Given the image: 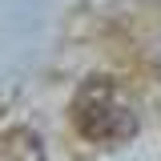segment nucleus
<instances>
[{"label": "nucleus", "mask_w": 161, "mask_h": 161, "mask_svg": "<svg viewBox=\"0 0 161 161\" xmlns=\"http://www.w3.org/2000/svg\"><path fill=\"white\" fill-rule=\"evenodd\" d=\"M0 161H48L44 141L32 129H4L0 133Z\"/></svg>", "instance_id": "f03ea898"}, {"label": "nucleus", "mask_w": 161, "mask_h": 161, "mask_svg": "<svg viewBox=\"0 0 161 161\" xmlns=\"http://www.w3.org/2000/svg\"><path fill=\"white\" fill-rule=\"evenodd\" d=\"M73 125L93 145H125L137 133V113L113 80H89L73 97Z\"/></svg>", "instance_id": "f257e3e1"}]
</instances>
